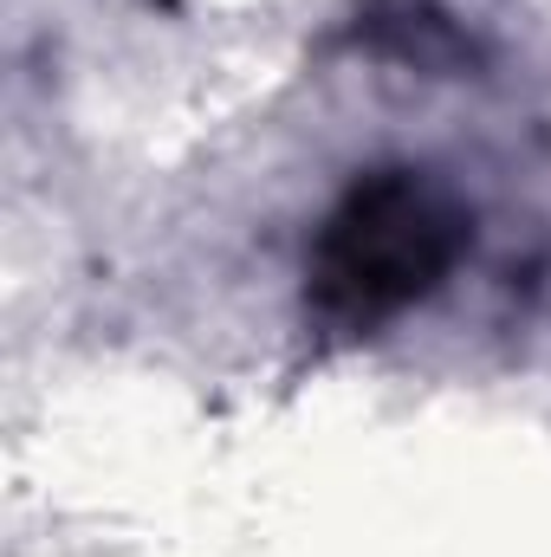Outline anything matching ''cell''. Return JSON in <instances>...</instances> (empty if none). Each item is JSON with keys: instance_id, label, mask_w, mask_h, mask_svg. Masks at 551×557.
Listing matches in <instances>:
<instances>
[{"instance_id": "obj_1", "label": "cell", "mask_w": 551, "mask_h": 557, "mask_svg": "<svg viewBox=\"0 0 551 557\" xmlns=\"http://www.w3.org/2000/svg\"><path fill=\"white\" fill-rule=\"evenodd\" d=\"M474 214L421 169H370L325 214L305 267V305L325 331L364 337L421 305L461 267Z\"/></svg>"}]
</instances>
